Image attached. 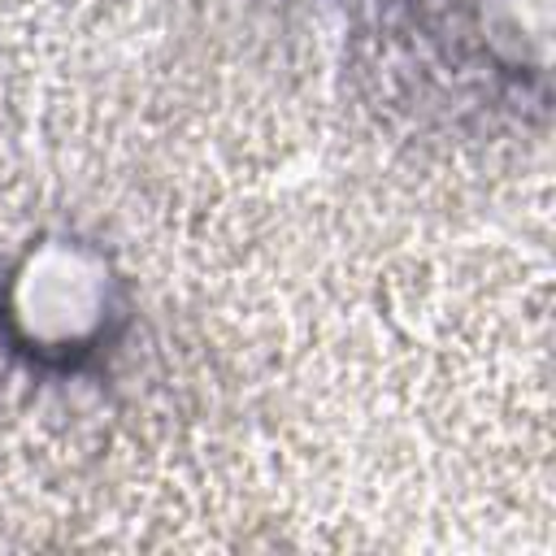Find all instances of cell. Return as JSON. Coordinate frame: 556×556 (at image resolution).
Instances as JSON below:
<instances>
[{"label": "cell", "instance_id": "cell-1", "mask_svg": "<svg viewBox=\"0 0 556 556\" xmlns=\"http://www.w3.org/2000/svg\"><path fill=\"white\" fill-rule=\"evenodd\" d=\"M17 308L13 317L26 326L30 343H83L96 321H100V304H104V287H100V269H91L83 256H65L52 252L43 261L30 265V274H22L17 282Z\"/></svg>", "mask_w": 556, "mask_h": 556}]
</instances>
